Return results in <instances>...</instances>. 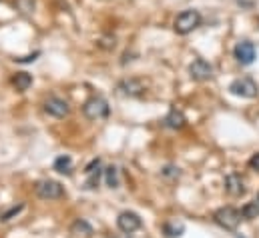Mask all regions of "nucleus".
Returning a JSON list of instances; mask_svg holds the SVG:
<instances>
[{
	"label": "nucleus",
	"mask_w": 259,
	"mask_h": 238,
	"mask_svg": "<svg viewBox=\"0 0 259 238\" xmlns=\"http://www.w3.org/2000/svg\"><path fill=\"white\" fill-rule=\"evenodd\" d=\"M229 92L233 96H239V98H255L259 94V88L257 82L251 76H243V78H237L229 84Z\"/></svg>",
	"instance_id": "obj_1"
},
{
	"label": "nucleus",
	"mask_w": 259,
	"mask_h": 238,
	"mask_svg": "<svg viewBox=\"0 0 259 238\" xmlns=\"http://www.w3.org/2000/svg\"><path fill=\"white\" fill-rule=\"evenodd\" d=\"M82 114L89 120H101L109 116V102L103 96H93L82 104Z\"/></svg>",
	"instance_id": "obj_2"
},
{
	"label": "nucleus",
	"mask_w": 259,
	"mask_h": 238,
	"mask_svg": "<svg viewBox=\"0 0 259 238\" xmlns=\"http://www.w3.org/2000/svg\"><path fill=\"white\" fill-rule=\"evenodd\" d=\"M201 24V14L199 10H183L177 18H175V32L185 36L189 32H193L195 28Z\"/></svg>",
	"instance_id": "obj_3"
},
{
	"label": "nucleus",
	"mask_w": 259,
	"mask_h": 238,
	"mask_svg": "<svg viewBox=\"0 0 259 238\" xmlns=\"http://www.w3.org/2000/svg\"><path fill=\"white\" fill-rule=\"evenodd\" d=\"M215 222L225 230H235L241 222V212L233 206H223L215 212Z\"/></svg>",
	"instance_id": "obj_4"
},
{
	"label": "nucleus",
	"mask_w": 259,
	"mask_h": 238,
	"mask_svg": "<svg viewBox=\"0 0 259 238\" xmlns=\"http://www.w3.org/2000/svg\"><path fill=\"white\" fill-rule=\"evenodd\" d=\"M36 196L42 200H59L65 196V188L57 180H40L36 184Z\"/></svg>",
	"instance_id": "obj_5"
},
{
	"label": "nucleus",
	"mask_w": 259,
	"mask_h": 238,
	"mask_svg": "<svg viewBox=\"0 0 259 238\" xmlns=\"http://www.w3.org/2000/svg\"><path fill=\"white\" fill-rule=\"evenodd\" d=\"M233 56H235V60H237L239 64H243V66L253 64L255 58H257L255 44L249 42V40H241V42H237L235 48H233Z\"/></svg>",
	"instance_id": "obj_6"
},
{
	"label": "nucleus",
	"mask_w": 259,
	"mask_h": 238,
	"mask_svg": "<svg viewBox=\"0 0 259 238\" xmlns=\"http://www.w3.org/2000/svg\"><path fill=\"white\" fill-rule=\"evenodd\" d=\"M141 224H143L141 216H139L137 212H133V210H125V212H121V214H119V218H117V226H119V230H121V232H125V234H133L135 230H139V228H141Z\"/></svg>",
	"instance_id": "obj_7"
},
{
	"label": "nucleus",
	"mask_w": 259,
	"mask_h": 238,
	"mask_svg": "<svg viewBox=\"0 0 259 238\" xmlns=\"http://www.w3.org/2000/svg\"><path fill=\"white\" fill-rule=\"evenodd\" d=\"M189 74L191 78L197 82H205V80H211L213 78V66L203 58H195L189 66Z\"/></svg>",
	"instance_id": "obj_8"
},
{
	"label": "nucleus",
	"mask_w": 259,
	"mask_h": 238,
	"mask_svg": "<svg viewBox=\"0 0 259 238\" xmlns=\"http://www.w3.org/2000/svg\"><path fill=\"white\" fill-rule=\"evenodd\" d=\"M45 112L51 114V116H55V118H65V116H68V112H70V106H68V102L63 100V98L51 96L49 100H45Z\"/></svg>",
	"instance_id": "obj_9"
},
{
	"label": "nucleus",
	"mask_w": 259,
	"mask_h": 238,
	"mask_svg": "<svg viewBox=\"0 0 259 238\" xmlns=\"http://www.w3.org/2000/svg\"><path fill=\"white\" fill-rule=\"evenodd\" d=\"M117 90L123 94V96H141L145 92V84L137 78H129V80H123L119 82Z\"/></svg>",
	"instance_id": "obj_10"
},
{
	"label": "nucleus",
	"mask_w": 259,
	"mask_h": 238,
	"mask_svg": "<svg viewBox=\"0 0 259 238\" xmlns=\"http://www.w3.org/2000/svg\"><path fill=\"white\" fill-rule=\"evenodd\" d=\"M84 174L89 176L87 182H84V188H87V190L97 188V186H99V180H101V160H99V158L91 160V164L84 168Z\"/></svg>",
	"instance_id": "obj_11"
},
{
	"label": "nucleus",
	"mask_w": 259,
	"mask_h": 238,
	"mask_svg": "<svg viewBox=\"0 0 259 238\" xmlns=\"http://www.w3.org/2000/svg\"><path fill=\"white\" fill-rule=\"evenodd\" d=\"M225 190L231 194V196H243L245 194V184L243 178L239 174H229L225 178Z\"/></svg>",
	"instance_id": "obj_12"
},
{
	"label": "nucleus",
	"mask_w": 259,
	"mask_h": 238,
	"mask_svg": "<svg viewBox=\"0 0 259 238\" xmlns=\"http://www.w3.org/2000/svg\"><path fill=\"white\" fill-rule=\"evenodd\" d=\"M163 122H165V126H167V128H173V130H181V128L185 126V122H187V120H185V114H183L181 110H177V108H171V112L165 116V120H163Z\"/></svg>",
	"instance_id": "obj_13"
},
{
	"label": "nucleus",
	"mask_w": 259,
	"mask_h": 238,
	"mask_svg": "<svg viewBox=\"0 0 259 238\" xmlns=\"http://www.w3.org/2000/svg\"><path fill=\"white\" fill-rule=\"evenodd\" d=\"M93 236V228L87 220H76L70 226V238H91Z\"/></svg>",
	"instance_id": "obj_14"
},
{
	"label": "nucleus",
	"mask_w": 259,
	"mask_h": 238,
	"mask_svg": "<svg viewBox=\"0 0 259 238\" xmlns=\"http://www.w3.org/2000/svg\"><path fill=\"white\" fill-rule=\"evenodd\" d=\"M12 84H14V88L18 92H24V90H28L32 86V76L28 72H16L14 78H12Z\"/></svg>",
	"instance_id": "obj_15"
},
{
	"label": "nucleus",
	"mask_w": 259,
	"mask_h": 238,
	"mask_svg": "<svg viewBox=\"0 0 259 238\" xmlns=\"http://www.w3.org/2000/svg\"><path fill=\"white\" fill-rule=\"evenodd\" d=\"M55 170L59 172V174H70L72 172V158L70 156H59L57 160H55Z\"/></svg>",
	"instance_id": "obj_16"
},
{
	"label": "nucleus",
	"mask_w": 259,
	"mask_h": 238,
	"mask_svg": "<svg viewBox=\"0 0 259 238\" xmlns=\"http://www.w3.org/2000/svg\"><path fill=\"white\" fill-rule=\"evenodd\" d=\"M163 232H165V236H169V238H177V236H181L183 232H185V226L179 222H165L163 224Z\"/></svg>",
	"instance_id": "obj_17"
},
{
	"label": "nucleus",
	"mask_w": 259,
	"mask_h": 238,
	"mask_svg": "<svg viewBox=\"0 0 259 238\" xmlns=\"http://www.w3.org/2000/svg\"><path fill=\"white\" fill-rule=\"evenodd\" d=\"M105 180H107V186L109 188H119V170H117V166H109V168H105Z\"/></svg>",
	"instance_id": "obj_18"
},
{
	"label": "nucleus",
	"mask_w": 259,
	"mask_h": 238,
	"mask_svg": "<svg viewBox=\"0 0 259 238\" xmlns=\"http://www.w3.org/2000/svg\"><path fill=\"white\" fill-rule=\"evenodd\" d=\"M241 216L245 218V220H253V218H257L259 216V202H247L243 208H241Z\"/></svg>",
	"instance_id": "obj_19"
},
{
	"label": "nucleus",
	"mask_w": 259,
	"mask_h": 238,
	"mask_svg": "<svg viewBox=\"0 0 259 238\" xmlns=\"http://www.w3.org/2000/svg\"><path fill=\"white\" fill-rule=\"evenodd\" d=\"M14 6L22 14H32L34 8H36V2L34 0H14Z\"/></svg>",
	"instance_id": "obj_20"
},
{
	"label": "nucleus",
	"mask_w": 259,
	"mask_h": 238,
	"mask_svg": "<svg viewBox=\"0 0 259 238\" xmlns=\"http://www.w3.org/2000/svg\"><path fill=\"white\" fill-rule=\"evenodd\" d=\"M22 208H24V204H16V206H10L6 212H2V214H0V220H2V222H8V220H10L12 216H16V214H18Z\"/></svg>",
	"instance_id": "obj_21"
},
{
	"label": "nucleus",
	"mask_w": 259,
	"mask_h": 238,
	"mask_svg": "<svg viewBox=\"0 0 259 238\" xmlns=\"http://www.w3.org/2000/svg\"><path fill=\"white\" fill-rule=\"evenodd\" d=\"M249 166H251L253 170H259V152L251 156V160H249Z\"/></svg>",
	"instance_id": "obj_22"
},
{
	"label": "nucleus",
	"mask_w": 259,
	"mask_h": 238,
	"mask_svg": "<svg viewBox=\"0 0 259 238\" xmlns=\"http://www.w3.org/2000/svg\"><path fill=\"white\" fill-rule=\"evenodd\" d=\"M36 56H38V52L32 54V56H22V58H16V60H18V62H32V60H36Z\"/></svg>",
	"instance_id": "obj_23"
},
{
	"label": "nucleus",
	"mask_w": 259,
	"mask_h": 238,
	"mask_svg": "<svg viewBox=\"0 0 259 238\" xmlns=\"http://www.w3.org/2000/svg\"><path fill=\"white\" fill-rule=\"evenodd\" d=\"M257 202H259V196H257Z\"/></svg>",
	"instance_id": "obj_24"
}]
</instances>
